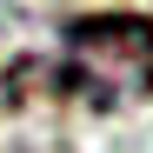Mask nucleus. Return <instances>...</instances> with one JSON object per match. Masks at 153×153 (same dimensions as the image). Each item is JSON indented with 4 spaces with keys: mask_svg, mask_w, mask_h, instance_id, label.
<instances>
[{
    "mask_svg": "<svg viewBox=\"0 0 153 153\" xmlns=\"http://www.w3.org/2000/svg\"><path fill=\"white\" fill-rule=\"evenodd\" d=\"M60 87L93 100V107H120L153 87V20L133 13H100V20H67V67Z\"/></svg>",
    "mask_w": 153,
    "mask_h": 153,
    "instance_id": "1",
    "label": "nucleus"
}]
</instances>
